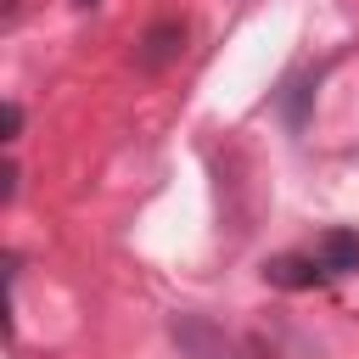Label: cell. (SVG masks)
<instances>
[{
    "label": "cell",
    "mask_w": 359,
    "mask_h": 359,
    "mask_svg": "<svg viewBox=\"0 0 359 359\" xmlns=\"http://www.w3.org/2000/svg\"><path fill=\"white\" fill-rule=\"evenodd\" d=\"M73 6H79V11H90V6H101V0H73Z\"/></svg>",
    "instance_id": "5"
},
{
    "label": "cell",
    "mask_w": 359,
    "mask_h": 359,
    "mask_svg": "<svg viewBox=\"0 0 359 359\" xmlns=\"http://www.w3.org/2000/svg\"><path fill=\"white\" fill-rule=\"evenodd\" d=\"M17 135H22V107L6 101V140H17Z\"/></svg>",
    "instance_id": "4"
},
{
    "label": "cell",
    "mask_w": 359,
    "mask_h": 359,
    "mask_svg": "<svg viewBox=\"0 0 359 359\" xmlns=\"http://www.w3.org/2000/svg\"><path fill=\"white\" fill-rule=\"evenodd\" d=\"M264 280L280 286V292H309V286H320V280H331V275L320 269L314 252H280V258L264 264Z\"/></svg>",
    "instance_id": "1"
},
{
    "label": "cell",
    "mask_w": 359,
    "mask_h": 359,
    "mask_svg": "<svg viewBox=\"0 0 359 359\" xmlns=\"http://www.w3.org/2000/svg\"><path fill=\"white\" fill-rule=\"evenodd\" d=\"M314 258H320L325 275H353L359 269V230H325Z\"/></svg>",
    "instance_id": "2"
},
{
    "label": "cell",
    "mask_w": 359,
    "mask_h": 359,
    "mask_svg": "<svg viewBox=\"0 0 359 359\" xmlns=\"http://www.w3.org/2000/svg\"><path fill=\"white\" fill-rule=\"evenodd\" d=\"M180 50H185V28H180V22H157V28L146 34V45H140V67L157 73V67H168Z\"/></svg>",
    "instance_id": "3"
}]
</instances>
